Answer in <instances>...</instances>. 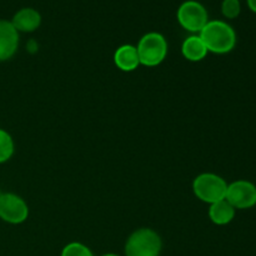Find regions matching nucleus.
<instances>
[{"mask_svg": "<svg viewBox=\"0 0 256 256\" xmlns=\"http://www.w3.org/2000/svg\"><path fill=\"white\" fill-rule=\"evenodd\" d=\"M208 52L214 54H228L236 45V32L232 25L222 20H209L199 32Z\"/></svg>", "mask_w": 256, "mask_h": 256, "instance_id": "1", "label": "nucleus"}, {"mask_svg": "<svg viewBox=\"0 0 256 256\" xmlns=\"http://www.w3.org/2000/svg\"><path fill=\"white\" fill-rule=\"evenodd\" d=\"M162 242L159 234L149 228L138 229L128 238L125 256H160Z\"/></svg>", "mask_w": 256, "mask_h": 256, "instance_id": "2", "label": "nucleus"}, {"mask_svg": "<svg viewBox=\"0 0 256 256\" xmlns=\"http://www.w3.org/2000/svg\"><path fill=\"white\" fill-rule=\"evenodd\" d=\"M140 65L154 68L162 64L168 55V42L160 32H148L138 42Z\"/></svg>", "mask_w": 256, "mask_h": 256, "instance_id": "3", "label": "nucleus"}, {"mask_svg": "<svg viewBox=\"0 0 256 256\" xmlns=\"http://www.w3.org/2000/svg\"><path fill=\"white\" fill-rule=\"evenodd\" d=\"M228 182L222 176L212 172L198 175L192 182V192L202 202L212 205L224 200L226 196Z\"/></svg>", "mask_w": 256, "mask_h": 256, "instance_id": "4", "label": "nucleus"}, {"mask_svg": "<svg viewBox=\"0 0 256 256\" xmlns=\"http://www.w3.org/2000/svg\"><path fill=\"white\" fill-rule=\"evenodd\" d=\"M176 18L179 24L192 34H199L209 22L208 10L196 0H186L182 2L178 9Z\"/></svg>", "mask_w": 256, "mask_h": 256, "instance_id": "5", "label": "nucleus"}, {"mask_svg": "<svg viewBox=\"0 0 256 256\" xmlns=\"http://www.w3.org/2000/svg\"><path fill=\"white\" fill-rule=\"evenodd\" d=\"M29 206L19 195L12 192L0 194V219L8 224L18 225L26 222Z\"/></svg>", "mask_w": 256, "mask_h": 256, "instance_id": "6", "label": "nucleus"}, {"mask_svg": "<svg viewBox=\"0 0 256 256\" xmlns=\"http://www.w3.org/2000/svg\"><path fill=\"white\" fill-rule=\"evenodd\" d=\"M225 200L235 210L252 209L256 205V185L248 180H236L228 184Z\"/></svg>", "mask_w": 256, "mask_h": 256, "instance_id": "7", "label": "nucleus"}, {"mask_svg": "<svg viewBox=\"0 0 256 256\" xmlns=\"http://www.w3.org/2000/svg\"><path fill=\"white\" fill-rule=\"evenodd\" d=\"M19 48V32L9 20H0V62L12 59Z\"/></svg>", "mask_w": 256, "mask_h": 256, "instance_id": "8", "label": "nucleus"}, {"mask_svg": "<svg viewBox=\"0 0 256 256\" xmlns=\"http://www.w3.org/2000/svg\"><path fill=\"white\" fill-rule=\"evenodd\" d=\"M12 24L18 32H32L42 25V15L32 8H22L15 12Z\"/></svg>", "mask_w": 256, "mask_h": 256, "instance_id": "9", "label": "nucleus"}, {"mask_svg": "<svg viewBox=\"0 0 256 256\" xmlns=\"http://www.w3.org/2000/svg\"><path fill=\"white\" fill-rule=\"evenodd\" d=\"M114 64L122 72H130L140 66L139 54L136 46L130 44L122 45L114 52Z\"/></svg>", "mask_w": 256, "mask_h": 256, "instance_id": "10", "label": "nucleus"}, {"mask_svg": "<svg viewBox=\"0 0 256 256\" xmlns=\"http://www.w3.org/2000/svg\"><path fill=\"white\" fill-rule=\"evenodd\" d=\"M208 49L199 34H192L184 40L182 45V54L186 60L192 62H202L206 58Z\"/></svg>", "mask_w": 256, "mask_h": 256, "instance_id": "11", "label": "nucleus"}, {"mask_svg": "<svg viewBox=\"0 0 256 256\" xmlns=\"http://www.w3.org/2000/svg\"><path fill=\"white\" fill-rule=\"evenodd\" d=\"M236 210L230 205L226 200H220V202H214L209 208V218L215 225H228L234 220Z\"/></svg>", "mask_w": 256, "mask_h": 256, "instance_id": "12", "label": "nucleus"}, {"mask_svg": "<svg viewBox=\"0 0 256 256\" xmlns=\"http://www.w3.org/2000/svg\"><path fill=\"white\" fill-rule=\"evenodd\" d=\"M15 145L12 135L4 129H0V164L6 162L14 155Z\"/></svg>", "mask_w": 256, "mask_h": 256, "instance_id": "13", "label": "nucleus"}, {"mask_svg": "<svg viewBox=\"0 0 256 256\" xmlns=\"http://www.w3.org/2000/svg\"><path fill=\"white\" fill-rule=\"evenodd\" d=\"M60 256H94V254L86 245L74 242L65 245Z\"/></svg>", "mask_w": 256, "mask_h": 256, "instance_id": "14", "label": "nucleus"}, {"mask_svg": "<svg viewBox=\"0 0 256 256\" xmlns=\"http://www.w3.org/2000/svg\"><path fill=\"white\" fill-rule=\"evenodd\" d=\"M222 12L226 19H235L242 12L240 0H222Z\"/></svg>", "mask_w": 256, "mask_h": 256, "instance_id": "15", "label": "nucleus"}, {"mask_svg": "<svg viewBox=\"0 0 256 256\" xmlns=\"http://www.w3.org/2000/svg\"><path fill=\"white\" fill-rule=\"evenodd\" d=\"M246 2H248V6H249V9L256 14V0H246Z\"/></svg>", "mask_w": 256, "mask_h": 256, "instance_id": "16", "label": "nucleus"}, {"mask_svg": "<svg viewBox=\"0 0 256 256\" xmlns=\"http://www.w3.org/2000/svg\"><path fill=\"white\" fill-rule=\"evenodd\" d=\"M102 256H119V255H116V254H112V252H109V254H104V255H102Z\"/></svg>", "mask_w": 256, "mask_h": 256, "instance_id": "17", "label": "nucleus"}, {"mask_svg": "<svg viewBox=\"0 0 256 256\" xmlns=\"http://www.w3.org/2000/svg\"><path fill=\"white\" fill-rule=\"evenodd\" d=\"M0 194H2V192H0Z\"/></svg>", "mask_w": 256, "mask_h": 256, "instance_id": "18", "label": "nucleus"}]
</instances>
